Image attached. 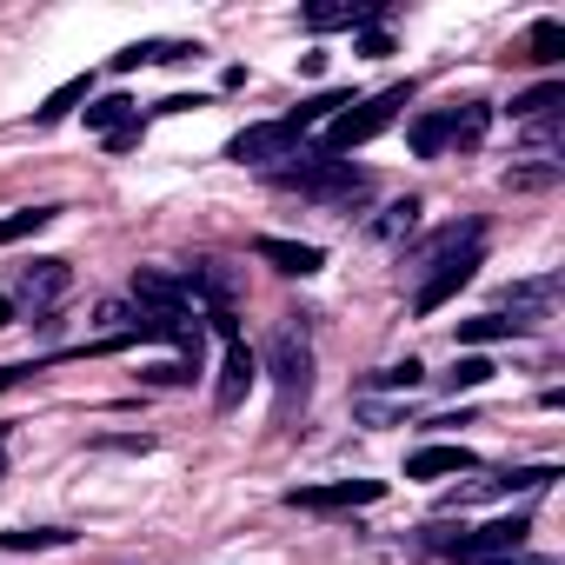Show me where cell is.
I'll return each instance as SVG.
<instances>
[{"label":"cell","mask_w":565,"mask_h":565,"mask_svg":"<svg viewBox=\"0 0 565 565\" xmlns=\"http://www.w3.org/2000/svg\"><path fill=\"white\" fill-rule=\"evenodd\" d=\"M399 107H413V87L406 81H393V87H380V94H366V100H353V107H340L333 120H327V160H340V153H353V147H366V140H380L393 120H399Z\"/></svg>","instance_id":"6da1fadb"},{"label":"cell","mask_w":565,"mask_h":565,"mask_svg":"<svg viewBox=\"0 0 565 565\" xmlns=\"http://www.w3.org/2000/svg\"><path fill=\"white\" fill-rule=\"evenodd\" d=\"M273 186L307 193V200H327V206H360L373 180H366L360 167H347V160H327V153H313L307 167H279V173H273Z\"/></svg>","instance_id":"7a4b0ae2"},{"label":"cell","mask_w":565,"mask_h":565,"mask_svg":"<svg viewBox=\"0 0 565 565\" xmlns=\"http://www.w3.org/2000/svg\"><path fill=\"white\" fill-rule=\"evenodd\" d=\"M525 532H532V519L525 512H505V519H492V525H479V532H433L426 545L433 552H446V558H512L519 545H525Z\"/></svg>","instance_id":"3957f363"},{"label":"cell","mask_w":565,"mask_h":565,"mask_svg":"<svg viewBox=\"0 0 565 565\" xmlns=\"http://www.w3.org/2000/svg\"><path fill=\"white\" fill-rule=\"evenodd\" d=\"M226 160H239V167L300 160V127H294V120H259V127H246V134L226 140Z\"/></svg>","instance_id":"277c9868"},{"label":"cell","mask_w":565,"mask_h":565,"mask_svg":"<svg viewBox=\"0 0 565 565\" xmlns=\"http://www.w3.org/2000/svg\"><path fill=\"white\" fill-rule=\"evenodd\" d=\"M486 266V253L479 246H459V253H446V259H433V273L419 279V294H413V313H439L459 287H466V279Z\"/></svg>","instance_id":"5b68a950"},{"label":"cell","mask_w":565,"mask_h":565,"mask_svg":"<svg viewBox=\"0 0 565 565\" xmlns=\"http://www.w3.org/2000/svg\"><path fill=\"white\" fill-rule=\"evenodd\" d=\"M266 366H273V380H279V406H300V399L313 393V353H307V340H300L294 327L266 347Z\"/></svg>","instance_id":"8992f818"},{"label":"cell","mask_w":565,"mask_h":565,"mask_svg":"<svg viewBox=\"0 0 565 565\" xmlns=\"http://www.w3.org/2000/svg\"><path fill=\"white\" fill-rule=\"evenodd\" d=\"M386 492V479H333V486H294L287 505L300 512H353V505H373Z\"/></svg>","instance_id":"52a82bcc"},{"label":"cell","mask_w":565,"mask_h":565,"mask_svg":"<svg viewBox=\"0 0 565 565\" xmlns=\"http://www.w3.org/2000/svg\"><path fill=\"white\" fill-rule=\"evenodd\" d=\"M253 380H259V360H253V347H246V340H226V360H220L213 406H220V413H233V406L253 393Z\"/></svg>","instance_id":"ba28073f"},{"label":"cell","mask_w":565,"mask_h":565,"mask_svg":"<svg viewBox=\"0 0 565 565\" xmlns=\"http://www.w3.org/2000/svg\"><path fill=\"white\" fill-rule=\"evenodd\" d=\"M558 479V466H512V472H499V479H479V486H466L452 505H472V499H505V492H545Z\"/></svg>","instance_id":"9c48e42d"},{"label":"cell","mask_w":565,"mask_h":565,"mask_svg":"<svg viewBox=\"0 0 565 565\" xmlns=\"http://www.w3.org/2000/svg\"><path fill=\"white\" fill-rule=\"evenodd\" d=\"M134 300H140L147 313H193L186 279H167V273H153V266H140V273H134Z\"/></svg>","instance_id":"30bf717a"},{"label":"cell","mask_w":565,"mask_h":565,"mask_svg":"<svg viewBox=\"0 0 565 565\" xmlns=\"http://www.w3.org/2000/svg\"><path fill=\"white\" fill-rule=\"evenodd\" d=\"M253 253H259L266 266H279V273H300V279L327 266V253H320V246H307V239H273V233H259V239H253Z\"/></svg>","instance_id":"8fae6325"},{"label":"cell","mask_w":565,"mask_h":565,"mask_svg":"<svg viewBox=\"0 0 565 565\" xmlns=\"http://www.w3.org/2000/svg\"><path fill=\"white\" fill-rule=\"evenodd\" d=\"M67 287H74L67 259H34V266L21 273V300H28V307H54V300H61Z\"/></svg>","instance_id":"7c38bea8"},{"label":"cell","mask_w":565,"mask_h":565,"mask_svg":"<svg viewBox=\"0 0 565 565\" xmlns=\"http://www.w3.org/2000/svg\"><path fill=\"white\" fill-rule=\"evenodd\" d=\"M472 446H419L406 459V479H452V472H472Z\"/></svg>","instance_id":"4fadbf2b"},{"label":"cell","mask_w":565,"mask_h":565,"mask_svg":"<svg viewBox=\"0 0 565 565\" xmlns=\"http://www.w3.org/2000/svg\"><path fill=\"white\" fill-rule=\"evenodd\" d=\"M532 333V320H505V313H479V320H459V347H492V340H519Z\"/></svg>","instance_id":"5bb4252c"},{"label":"cell","mask_w":565,"mask_h":565,"mask_svg":"<svg viewBox=\"0 0 565 565\" xmlns=\"http://www.w3.org/2000/svg\"><path fill=\"white\" fill-rule=\"evenodd\" d=\"M186 54H200V47H193V41H134V47L114 54V74H134V67H147V61H186Z\"/></svg>","instance_id":"9a60e30c"},{"label":"cell","mask_w":565,"mask_h":565,"mask_svg":"<svg viewBox=\"0 0 565 565\" xmlns=\"http://www.w3.org/2000/svg\"><path fill=\"white\" fill-rule=\"evenodd\" d=\"M486 127H492V107H486V100H466V107L446 114V147H479Z\"/></svg>","instance_id":"2e32d148"},{"label":"cell","mask_w":565,"mask_h":565,"mask_svg":"<svg viewBox=\"0 0 565 565\" xmlns=\"http://www.w3.org/2000/svg\"><path fill=\"white\" fill-rule=\"evenodd\" d=\"M81 100H94V74H74L67 87H54V94H47V107H41L34 120H41V127H54V120H67Z\"/></svg>","instance_id":"e0dca14e"},{"label":"cell","mask_w":565,"mask_h":565,"mask_svg":"<svg viewBox=\"0 0 565 565\" xmlns=\"http://www.w3.org/2000/svg\"><path fill=\"white\" fill-rule=\"evenodd\" d=\"M61 220V206H21V213H8L0 220V246H14V239H34L41 226H54Z\"/></svg>","instance_id":"ac0fdd59"},{"label":"cell","mask_w":565,"mask_h":565,"mask_svg":"<svg viewBox=\"0 0 565 565\" xmlns=\"http://www.w3.org/2000/svg\"><path fill=\"white\" fill-rule=\"evenodd\" d=\"M558 107H565V81H545V87H532V94L512 100V120H545V114H558Z\"/></svg>","instance_id":"d6986e66"},{"label":"cell","mask_w":565,"mask_h":565,"mask_svg":"<svg viewBox=\"0 0 565 565\" xmlns=\"http://www.w3.org/2000/svg\"><path fill=\"white\" fill-rule=\"evenodd\" d=\"M0 545H8V552H47V545H74V532H61V525H21V532H0Z\"/></svg>","instance_id":"ffe728a7"},{"label":"cell","mask_w":565,"mask_h":565,"mask_svg":"<svg viewBox=\"0 0 565 565\" xmlns=\"http://www.w3.org/2000/svg\"><path fill=\"white\" fill-rule=\"evenodd\" d=\"M386 8H307V28L313 34H327V28H366V21H380Z\"/></svg>","instance_id":"44dd1931"},{"label":"cell","mask_w":565,"mask_h":565,"mask_svg":"<svg viewBox=\"0 0 565 565\" xmlns=\"http://www.w3.org/2000/svg\"><path fill=\"white\" fill-rule=\"evenodd\" d=\"M127 120H140L127 94H107V100H87V127H100V134H120Z\"/></svg>","instance_id":"7402d4cb"},{"label":"cell","mask_w":565,"mask_h":565,"mask_svg":"<svg viewBox=\"0 0 565 565\" xmlns=\"http://www.w3.org/2000/svg\"><path fill=\"white\" fill-rule=\"evenodd\" d=\"M340 107H353V94H313V100H300V107H294L287 120H294V127L307 134V127H320V120H333Z\"/></svg>","instance_id":"603a6c76"},{"label":"cell","mask_w":565,"mask_h":565,"mask_svg":"<svg viewBox=\"0 0 565 565\" xmlns=\"http://www.w3.org/2000/svg\"><path fill=\"white\" fill-rule=\"evenodd\" d=\"M406 140H413V153H419V160H439V153H446V114H419Z\"/></svg>","instance_id":"cb8c5ba5"},{"label":"cell","mask_w":565,"mask_h":565,"mask_svg":"<svg viewBox=\"0 0 565 565\" xmlns=\"http://www.w3.org/2000/svg\"><path fill=\"white\" fill-rule=\"evenodd\" d=\"M558 160H532V167H505V186L512 193H539V186H558Z\"/></svg>","instance_id":"d4e9b609"},{"label":"cell","mask_w":565,"mask_h":565,"mask_svg":"<svg viewBox=\"0 0 565 565\" xmlns=\"http://www.w3.org/2000/svg\"><path fill=\"white\" fill-rule=\"evenodd\" d=\"M413 226H419V200H399L373 220V239H413Z\"/></svg>","instance_id":"484cf974"},{"label":"cell","mask_w":565,"mask_h":565,"mask_svg":"<svg viewBox=\"0 0 565 565\" xmlns=\"http://www.w3.org/2000/svg\"><path fill=\"white\" fill-rule=\"evenodd\" d=\"M532 61L539 67H558L565 61V28L558 21H532Z\"/></svg>","instance_id":"4316f807"},{"label":"cell","mask_w":565,"mask_h":565,"mask_svg":"<svg viewBox=\"0 0 565 565\" xmlns=\"http://www.w3.org/2000/svg\"><path fill=\"white\" fill-rule=\"evenodd\" d=\"M419 380H426V366H419V360H399V366H386V373H366V386H373V393H413Z\"/></svg>","instance_id":"83f0119b"},{"label":"cell","mask_w":565,"mask_h":565,"mask_svg":"<svg viewBox=\"0 0 565 565\" xmlns=\"http://www.w3.org/2000/svg\"><path fill=\"white\" fill-rule=\"evenodd\" d=\"M505 300H512V307H552V300H558V273H545V279H525V287H512Z\"/></svg>","instance_id":"f1b7e54d"},{"label":"cell","mask_w":565,"mask_h":565,"mask_svg":"<svg viewBox=\"0 0 565 565\" xmlns=\"http://www.w3.org/2000/svg\"><path fill=\"white\" fill-rule=\"evenodd\" d=\"M486 380H492V360H479V353H466V360L446 373V386H452V393H459V386L472 393V386H486Z\"/></svg>","instance_id":"f546056e"},{"label":"cell","mask_w":565,"mask_h":565,"mask_svg":"<svg viewBox=\"0 0 565 565\" xmlns=\"http://www.w3.org/2000/svg\"><path fill=\"white\" fill-rule=\"evenodd\" d=\"M193 373H200V366H186V360H167V366H153L147 380H153V386H186Z\"/></svg>","instance_id":"4dcf8cb0"},{"label":"cell","mask_w":565,"mask_h":565,"mask_svg":"<svg viewBox=\"0 0 565 565\" xmlns=\"http://www.w3.org/2000/svg\"><path fill=\"white\" fill-rule=\"evenodd\" d=\"M107 147H114V153H127V147H140V120H127L120 134H107Z\"/></svg>","instance_id":"1f68e13d"},{"label":"cell","mask_w":565,"mask_h":565,"mask_svg":"<svg viewBox=\"0 0 565 565\" xmlns=\"http://www.w3.org/2000/svg\"><path fill=\"white\" fill-rule=\"evenodd\" d=\"M360 54H393V41H386V34H373V28H366V34H360Z\"/></svg>","instance_id":"d6a6232c"},{"label":"cell","mask_w":565,"mask_h":565,"mask_svg":"<svg viewBox=\"0 0 565 565\" xmlns=\"http://www.w3.org/2000/svg\"><path fill=\"white\" fill-rule=\"evenodd\" d=\"M28 373H34V366H0V393H8V386H21Z\"/></svg>","instance_id":"836d02e7"},{"label":"cell","mask_w":565,"mask_h":565,"mask_svg":"<svg viewBox=\"0 0 565 565\" xmlns=\"http://www.w3.org/2000/svg\"><path fill=\"white\" fill-rule=\"evenodd\" d=\"M0 327H14V300L8 294H0Z\"/></svg>","instance_id":"e575fe53"},{"label":"cell","mask_w":565,"mask_h":565,"mask_svg":"<svg viewBox=\"0 0 565 565\" xmlns=\"http://www.w3.org/2000/svg\"><path fill=\"white\" fill-rule=\"evenodd\" d=\"M486 565H525V558H486Z\"/></svg>","instance_id":"d590c367"}]
</instances>
